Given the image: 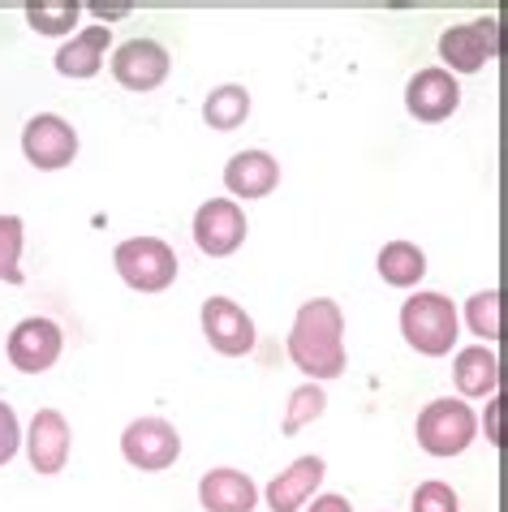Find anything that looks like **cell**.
Instances as JSON below:
<instances>
[{"mask_svg":"<svg viewBox=\"0 0 508 512\" xmlns=\"http://www.w3.org/2000/svg\"><path fill=\"white\" fill-rule=\"evenodd\" d=\"M289 358L302 375H310V383L345 371V315L332 297H310L298 306V319L289 327Z\"/></svg>","mask_w":508,"mask_h":512,"instance_id":"cell-1","label":"cell"},{"mask_svg":"<svg viewBox=\"0 0 508 512\" xmlns=\"http://www.w3.org/2000/svg\"><path fill=\"white\" fill-rule=\"evenodd\" d=\"M401 336L427 358H444L457 345V306L444 293H414L401 306Z\"/></svg>","mask_w":508,"mask_h":512,"instance_id":"cell-2","label":"cell"},{"mask_svg":"<svg viewBox=\"0 0 508 512\" xmlns=\"http://www.w3.org/2000/svg\"><path fill=\"white\" fill-rule=\"evenodd\" d=\"M112 263H117L121 280L138 293H164L177 280V254L160 237H125L112 250Z\"/></svg>","mask_w":508,"mask_h":512,"instance_id":"cell-3","label":"cell"},{"mask_svg":"<svg viewBox=\"0 0 508 512\" xmlns=\"http://www.w3.org/2000/svg\"><path fill=\"white\" fill-rule=\"evenodd\" d=\"M474 431H478L474 409L457 401V396H440L418 414V444L431 457H457V452L474 444Z\"/></svg>","mask_w":508,"mask_h":512,"instance_id":"cell-4","label":"cell"},{"mask_svg":"<svg viewBox=\"0 0 508 512\" xmlns=\"http://www.w3.org/2000/svg\"><path fill=\"white\" fill-rule=\"evenodd\" d=\"M121 457L130 461L143 474H155V469H168L181 457V435L173 422L164 418H134L121 431Z\"/></svg>","mask_w":508,"mask_h":512,"instance_id":"cell-5","label":"cell"},{"mask_svg":"<svg viewBox=\"0 0 508 512\" xmlns=\"http://www.w3.org/2000/svg\"><path fill=\"white\" fill-rule=\"evenodd\" d=\"M496 52H500V26H496V18L448 26V31L440 35V56H444V65H453L448 74H478V69H483Z\"/></svg>","mask_w":508,"mask_h":512,"instance_id":"cell-6","label":"cell"},{"mask_svg":"<svg viewBox=\"0 0 508 512\" xmlns=\"http://www.w3.org/2000/svg\"><path fill=\"white\" fill-rule=\"evenodd\" d=\"M22 155L35 168H44V173L65 168L78 155L74 125H69L65 117H56V112H39V117H31L26 121V130H22Z\"/></svg>","mask_w":508,"mask_h":512,"instance_id":"cell-7","label":"cell"},{"mask_svg":"<svg viewBox=\"0 0 508 512\" xmlns=\"http://www.w3.org/2000/svg\"><path fill=\"white\" fill-rule=\"evenodd\" d=\"M194 241L211 259H229V254L246 241V211L233 198H207L194 211Z\"/></svg>","mask_w":508,"mask_h":512,"instance_id":"cell-8","label":"cell"},{"mask_svg":"<svg viewBox=\"0 0 508 512\" xmlns=\"http://www.w3.org/2000/svg\"><path fill=\"white\" fill-rule=\"evenodd\" d=\"M173 69V56L155 39H125V44L112 52V78L121 82L125 91H155Z\"/></svg>","mask_w":508,"mask_h":512,"instance_id":"cell-9","label":"cell"},{"mask_svg":"<svg viewBox=\"0 0 508 512\" xmlns=\"http://www.w3.org/2000/svg\"><path fill=\"white\" fill-rule=\"evenodd\" d=\"M461 104V87H457V78L448 74V69L440 65H431V69H418L414 78H409V87H405V108H409V117L414 121H444V117H453Z\"/></svg>","mask_w":508,"mask_h":512,"instance_id":"cell-10","label":"cell"},{"mask_svg":"<svg viewBox=\"0 0 508 512\" xmlns=\"http://www.w3.org/2000/svg\"><path fill=\"white\" fill-rule=\"evenodd\" d=\"M203 336L224 358H246L254 349V323L233 297H207L203 302Z\"/></svg>","mask_w":508,"mask_h":512,"instance_id":"cell-11","label":"cell"},{"mask_svg":"<svg viewBox=\"0 0 508 512\" xmlns=\"http://www.w3.org/2000/svg\"><path fill=\"white\" fill-rule=\"evenodd\" d=\"M61 349H65V336L52 319L35 315V319H22L9 332V362L26 375H39V371H48V366H56Z\"/></svg>","mask_w":508,"mask_h":512,"instance_id":"cell-12","label":"cell"},{"mask_svg":"<svg viewBox=\"0 0 508 512\" xmlns=\"http://www.w3.org/2000/svg\"><path fill=\"white\" fill-rule=\"evenodd\" d=\"M26 457L39 474H61L69 461V422L56 409H39L26 431Z\"/></svg>","mask_w":508,"mask_h":512,"instance_id":"cell-13","label":"cell"},{"mask_svg":"<svg viewBox=\"0 0 508 512\" xmlns=\"http://www.w3.org/2000/svg\"><path fill=\"white\" fill-rule=\"evenodd\" d=\"M323 474H328L323 457H298L293 465H285L272 482H267V504H272V512H298L310 495H315Z\"/></svg>","mask_w":508,"mask_h":512,"instance_id":"cell-14","label":"cell"},{"mask_svg":"<svg viewBox=\"0 0 508 512\" xmlns=\"http://www.w3.org/2000/svg\"><path fill=\"white\" fill-rule=\"evenodd\" d=\"M199 500L207 512H254L259 504V487L242 474V469H207L199 478Z\"/></svg>","mask_w":508,"mask_h":512,"instance_id":"cell-15","label":"cell"},{"mask_svg":"<svg viewBox=\"0 0 508 512\" xmlns=\"http://www.w3.org/2000/svg\"><path fill=\"white\" fill-rule=\"evenodd\" d=\"M224 186L233 198H267L280 186V164L267 151H237L224 164Z\"/></svg>","mask_w":508,"mask_h":512,"instance_id":"cell-16","label":"cell"},{"mask_svg":"<svg viewBox=\"0 0 508 512\" xmlns=\"http://www.w3.org/2000/svg\"><path fill=\"white\" fill-rule=\"evenodd\" d=\"M108 44H112L108 26H87V31H78L69 44H61V52H56V69H61L65 78H95L104 69Z\"/></svg>","mask_w":508,"mask_h":512,"instance_id":"cell-17","label":"cell"},{"mask_svg":"<svg viewBox=\"0 0 508 512\" xmlns=\"http://www.w3.org/2000/svg\"><path fill=\"white\" fill-rule=\"evenodd\" d=\"M453 379H457L461 396H487V401H491L496 388H500V358H496V349H487V345L461 349L457 362H453Z\"/></svg>","mask_w":508,"mask_h":512,"instance_id":"cell-18","label":"cell"},{"mask_svg":"<svg viewBox=\"0 0 508 512\" xmlns=\"http://www.w3.org/2000/svg\"><path fill=\"white\" fill-rule=\"evenodd\" d=\"M379 276L384 284H397V289H414V284L427 276V254H422L414 241H388L384 250H379Z\"/></svg>","mask_w":508,"mask_h":512,"instance_id":"cell-19","label":"cell"},{"mask_svg":"<svg viewBox=\"0 0 508 512\" xmlns=\"http://www.w3.org/2000/svg\"><path fill=\"white\" fill-rule=\"evenodd\" d=\"M250 117V91L246 87H216L207 95L203 104V121L211 125V130H237V125H246Z\"/></svg>","mask_w":508,"mask_h":512,"instance_id":"cell-20","label":"cell"},{"mask_svg":"<svg viewBox=\"0 0 508 512\" xmlns=\"http://www.w3.org/2000/svg\"><path fill=\"white\" fill-rule=\"evenodd\" d=\"M78 18H82L78 0H35V5H26V22L39 35H69Z\"/></svg>","mask_w":508,"mask_h":512,"instance_id":"cell-21","label":"cell"},{"mask_svg":"<svg viewBox=\"0 0 508 512\" xmlns=\"http://www.w3.org/2000/svg\"><path fill=\"white\" fill-rule=\"evenodd\" d=\"M323 409H328V392H323L319 383H302V388H293V396H289V409H285V418H280V431L298 435L306 422L323 418Z\"/></svg>","mask_w":508,"mask_h":512,"instance_id":"cell-22","label":"cell"},{"mask_svg":"<svg viewBox=\"0 0 508 512\" xmlns=\"http://www.w3.org/2000/svg\"><path fill=\"white\" fill-rule=\"evenodd\" d=\"M465 319H470V332L478 340H487V349H491V340H500V289L474 293L465 302Z\"/></svg>","mask_w":508,"mask_h":512,"instance_id":"cell-23","label":"cell"},{"mask_svg":"<svg viewBox=\"0 0 508 512\" xmlns=\"http://www.w3.org/2000/svg\"><path fill=\"white\" fill-rule=\"evenodd\" d=\"M22 220L18 216H0V280L22 284Z\"/></svg>","mask_w":508,"mask_h":512,"instance_id":"cell-24","label":"cell"},{"mask_svg":"<svg viewBox=\"0 0 508 512\" xmlns=\"http://www.w3.org/2000/svg\"><path fill=\"white\" fill-rule=\"evenodd\" d=\"M414 512H461V500H457V491L448 487V482L440 478H431V482H422V487L414 491Z\"/></svg>","mask_w":508,"mask_h":512,"instance_id":"cell-25","label":"cell"},{"mask_svg":"<svg viewBox=\"0 0 508 512\" xmlns=\"http://www.w3.org/2000/svg\"><path fill=\"white\" fill-rule=\"evenodd\" d=\"M22 448V426H18V414L0 401V465H9L13 457H18Z\"/></svg>","mask_w":508,"mask_h":512,"instance_id":"cell-26","label":"cell"},{"mask_svg":"<svg viewBox=\"0 0 508 512\" xmlns=\"http://www.w3.org/2000/svg\"><path fill=\"white\" fill-rule=\"evenodd\" d=\"M306 512H354V504H349L345 495H319V500L310 504Z\"/></svg>","mask_w":508,"mask_h":512,"instance_id":"cell-27","label":"cell"},{"mask_svg":"<svg viewBox=\"0 0 508 512\" xmlns=\"http://www.w3.org/2000/svg\"><path fill=\"white\" fill-rule=\"evenodd\" d=\"M95 18L100 22H117V18H125V13H130V5H100V0H95V5H87Z\"/></svg>","mask_w":508,"mask_h":512,"instance_id":"cell-28","label":"cell"}]
</instances>
